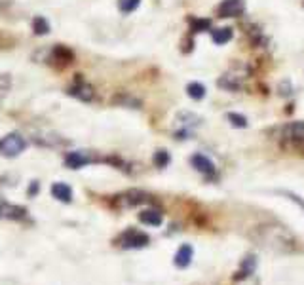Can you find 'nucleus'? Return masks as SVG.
Instances as JSON below:
<instances>
[{
  "mask_svg": "<svg viewBox=\"0 0 304 285\" xmlns=\"http://www.w3.org/2000/svg\"><path fill=\"white\" fill-rule=\"evenodd\" d=\"M245 10V2L243 0H223L217 8L219 17H238L242 15Z\"/></svg>",
  "mask_w": 304,
  "mask_h": 285,
  "instance_id": "obj_4",
  "label": "nucleus"
},
{
  "mask_svg": "<svg viewBox=\"0 0 304 285\" xmlns=\"http://www.w3.org/2000/svg\"><path fill=\"white\" fill-rule=\"evenodd\" d=\"M10 87H12V78H10V75H0V99L6 97L8 92H10Z\"/></svg>",
  "mask_w": 304,
  "mask_h": 285,
  "instance_id": "obj_19",
  "label": "nucleus"
},
{
  "mask_svg": "<svg viewBox=\"0 0 304 285\" xmlns=\"http://www.w3.org/2000/svg\"><path fill=\"white\" fill-rule=\"evenodd\" d=\"M51 196L59 202H65V204H70L73 202V188L65 183H56L51 186Z\"/></svg>",
  "mask_w": 304,
  "mask_h": 285,
  "instance_id": "obj_9",
  "label": "nucleus"
},
{
  "mask_svg": "<svg viewBox=\"0 0 304 285\" xmlns=\"http://www.w3.org/2000/svg\"><path fill=\"white\" fill-rule=\"evenodd\" d=\"M37 192H38V183L34 181V183H32V188L29 186V196H37Z\"/></svg>",
  "mask_w": 304,
  "mask_h": 285,
  "instance_id": "obj_21",
  "label": "nucleus"
},
{
  "mask_svg": "<svg viewBox=\"0 0 304 285\" xmlns=\"http://www.w3.org/2000/svg\"><path fill=\"white\" fill-rule=\"evenodd\" d=\"M68 93L73 95V97H76V99L80 101H92L93 97H95V92H93V87L90 86V84H86V82H78L76 86H73L70 90H68Z\"/></svg>",
  "mask_w": 304,
  "mask_h": 285,
  "instance_id": "obj_8",
  "label": "nucleus"
},
{
  "mask_svg": "<svg viewBox=\"0 0 304 285\" xmlns=\"http://www.w3.org/2000/svg\"><path fill=\"white\" fill-rule=\"evenodd\" d=\"M255 266H257V260H255V257H247V259L243 260L242 270L238 272L236 279H242V278H245V276H251V274L255 272Z\"/></svg>",
  "mask_w": 304,
  "mask_h": 285,
  "instance_id": "obj_14",
  "label": "nucleus"
},
{
  "mask_svg": "<svg viewBox=\"0 0 304 285\" xmlns=\"http://www.w3.org/2000/svg\"><path fill=\"white\" fill-rule=\"evenodd\" d=\"M139 4H141V0H118L120 12H124V13L135 12L137 8H139Z\"/></svg>",
  "mask_w": 304,
  "mask_h": 285,
  "instance_id": "obj_17",
  "label": "nucleus"
},
{
  "mask_svg": "<svg viewBox=\"0 0 304 285\" xmlns=\"http://www.w3.org/2000/svg\"><path fill=\"white\" fill-rule=\"evenodd\" d=\"M32 31L37 32L38 37H42V34H48L50 32V23L46 21V17H34L32 19Z\"/></svg>",
  "mask_w": 304,
  "mask_h": 285,
  "instance_id": "obj_13",
  "label": "nucleus"
},
{
  "mask_svg": "<svg viewBox=\"0 0 304 285\" xmlns=\"http://www.w3.org/2000/svg\"><path fill=\"white\" fill-rule=\"evenodd\" d=\"M154 164L158 166V168H166L169 164V154L166 152V150H158L154 154Z\"/></svg>",
  "mask_w": 304,
  "mask_h": 285,
  "instance_id": "obj_20",
  "label": "nucleus"
},
{
  "mask_svg": "<svg viewBox=\"0 0 304 285\" xmlns=\"http://www.w3.org/2000/svg\"><path fill=\"white\" fill-rule=\"evenodd\" d=\"M283 139L287 142H291V147L304 150V122H295L289 124L283 130Z\"/></svg>",
  "mask_w": 304,
  "mask_h": 285,
  "instance_id": "obj_2",
  "label": "nucleus"
},
{
  "mask_svg": "<svg viewBox=\"0 0 304 285\" xmlns=\"http://www.w3.org/2000/svg\"><path fill=\"white\" fill-rule=\"evenodd\" d=\"M120 245L126 249H141L145 245H149V236L143 234V232H139V230H128L124 236H122V240H120Z\"/></svg>",
  "mask_w": 304,
  "mask_h": 285,
  "instance_id": "obj_3",
  "label": "nucleus"
},
{
  "mask_svg": "<svg viewBox=\"0 0 304 285\" xmlns=\"http://www.w3.org/2000/svg\"><path fill=\"white\" fill-rule=\"evenodd\" d=\"M186 93L192 97V99L200 101L205 97V86L204 84H200V82H190L188 86H186Z\"/></svg>",
  "mask_w": 304,
  "mask_h": 285,
  "instance_id": "obj_12",
  "label": "nucleus"
},
{
  "mask_svg": "<svg viewBox=\"0 0 304 285\" xmlns=\"http://www.w3.org/2000/svg\"><path fill=\"white\" fill-rule=\"evenodd\" d=\"M192 245H188V243H185V245H181L179 251L175 253V264L179 268H186L188 264H190V260H192Z\"/></svg>",
  "mask_w": 304,
  "mask_h": 285,
  "instance_id": "obj_10",
  "label": "nucleus"
},
{
  "mask_svg": "<svg viewBox=\"0 0 304 285\" xmlns=\"http://www.w3.org/2000/svg\"><path fill=\"white\" fill-rule=\"evenodd\" d=\"M90 162H92V156L84 152V150H75V152H68L65 156V166L70 169H80L86 164H90Z\"/></svg>",
  "mask_w": 304,
  "mask_h": 285,
  "instance_id": "obj_5",
  "label": "nucleus"
},
{
  "mask_svg": "<svg viewBox=\"0 0 304 285\" xmlns=\"http://www.w3.org/2000/svg\"><path fill=\"white\" fill-rule=\"evenodd\" d=\"M27 215V209L25 207H21V205H12L4 202V200H0V219H23Z\"/></svg>",
  "mask_w": 304,
  "mask_h": 285,
  "instance_id": "obj_6",
  "label": "nucleus"
},
{
  "mask_svg": "<svg viewBox=\"0 0 304 285\" xmlns=\"http://www.w3.org/2000/svg\"><path fill=\"white\" fill-rule=\"evenodd\" d=\"M139 221L149 226H160L162 224V213L156 209H145L139 213Z\"/></svg>",
  "mask_w": 304,
  "mask_h": 285,
  "instance_id": "obj_11",
  "label": "nucleus"
},
{
  "mask_svg": "<svg viewBox=\"0 0 304 285\" xmlns=\"http://www.w3.org/2000/svg\"><path fill=\"white\" fill-rule=\"evenodd\" d=\"M190 27H192L194 32H202V31H207V29L211 27V21H209V19H192V21H190Z\"/></svg>",
  "mask_w": 304,
  "mask_h": 285,
  "instance_id": "obj_18",
  "label": "nucleus"
},
{
  "mask_svg": "<svg viewBox=\"0 0 304 285\" xmlns=\"http://www.w3.org/2000/svg\"><path fill=\"white\" fill-rule=\"evenodd\" d=\"M192 166L198 169L200 173L207 175V177H213V175H215V164H213V162L204 154H194L192 156Z\"/></svg>",
  "mask_w": 304,
  "mask_h": 285,
  "instance_id": "obj_7",
  "label": "nucleus"
},
{
  "mask_svg": "<svg viewBox=\"0 0 304 285\" xmlns=\"http://www.w3.org/2000/svg\"><path fill=\"white\" fill-rule=\"evenodd\" d=\"M213 40H215L217 44H226L228 40H232V29L223 27V29L213 31Z\"/></svg>",
  "mask_w": 304,
  "mask_h": 285,
  "instance_id": "obj_15",
  "label": "nucleus"
},
{
  "mask_svg": "<svg viewBox=\"0 0 304 285\" xmlns=\"http://www.w3.org/2000/svg\"><path fill=\"white\" fill-rule=\"evenodd\" d=\"M27 147V141L19 133H8L0 139V154L4 158H17Z\"/></svg>",
  "mask_w": 304,
  "mask_h": 285,
  "instance_id": "obj_1",
  "label": "nucleus"
},
{
  "mask_svg": "<svg viewBox=\"0 0 304 285\" xmlns=\"http://www.w3.org/2000/svg\"><path fill=\"white\" fill-rule=\"evenodd\" d=\"M226 118H228V122L234 126V128H247V118L242 116V114H238V112H228Z\"/></svg>",
  "mask_w": 304,
  "mask_h": 285,
  "instance_id": "obj_16",
  "label": "nucleus"
}]
</instances>
